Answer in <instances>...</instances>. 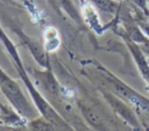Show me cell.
Wrapping results in <instances>:
<instances>
[{
	"mask_svg": "<svg viewBox=\"0 0 149 131\" xmlns=\"http://www.w3.org/2000/svg\"><path fill=\"white\" fill-rule=\"evenodd\" d=\"M16 32H17V35H20V37L23 39V43L29 48V50H30V52L33 53V56L35 57L36 61H37L41 66H43V67H45V68H50V66H49L48 52H47V50L44 49V46H42L37 39L30 37V36H27V35L23 34L22 31L16 30Z\"/></svg>",
	"mask_w": 149,
	"mask_h": 131,
	"instance_id": "cell-3",
	"label": "cell"
},
{
	"mask_svg": "<svg viewBox=\"0 0 149 131\" xmlns=\"http://www.w3.org/2000/svg\"><path fill=\"white\" fill-rule=\"evenodd\" d=\"M59 35L58 31L54 27H48L44 30V49L47 52H52L58 49L59 46Z\"/></svg>",
	"mask_w": 149,
	"mask_h": 131,
	"instance_id": "cell-5",
	"label": "cell"
},
{
	"mask_svg": "<svg viewBox=\"0 0 149 131\" xmlns=\"http://www.w3.org/2000/svg\"><path fill=\"white\" fill-rule=\"evenodd\" d=\"M0 89L2 94L7 97V100L10 102V104L14 107V109L20 112L21 116L24 118H33L35 117V111L26 96L23 95L20 86L10 78L8 77L3 70L0 68Z\"/></svg>",
	"mask_w": 149,
	"mask_h": 131,
	"instance_id": "cell-2",
	"label": "cell"
},
{
	"mask_svg": "<svg viewBox=\"0 0 149 131\" xmlns=\"http://www.w3.org/2000/svg\"><path fill=\"white\" fill-rule=\"evenodd\" d=\"M0 41L1 43L3 44V46L6 48L8 54L10 56V58L13 59V63H14V66L19 73V75L21 77L22 81L24 82V85L27 86L30 95H31V99L33 101L35 102L36 107L38 108V111L41 112V115L47 119L54 126L58 128V129H68L70 130V126L66 124V122L58 115V112L48 103V101L37 92V89L34 87L33 82L30 81L29 77H28V73L26 72V68L23 67L22 65V61L20 59V56L17 53V50L15 48V45L13 44V42L7 37V35L5 34V31L0 28Z\"/></svg>",
	"mask_w": 149,
	"mask_h": 131,
	"instance_id": "cell-1",
	"label": "cell"
},
{
	"mask_svg": "<svg viewBox=\"0 0 149 131\" xmlns=\"http://www.w3.org/2000/svg\"><path fill=\"white\" fill-rule=\"evenodd\" d=\"M0 118L7 123V124H13V125H23V121L16 115L13 110L8 109L6 105H2L0 103Z\"/></svg>",
	"mask_w": 149,
	"mask_h": 131,
	"instance_id": "cell-6",
	"label": "cell"
},
{
	"mask_svg": "<svg viewBox=\"0 0 149 131\" xmlns=\"http://www.w3.org/2000/svg\"><path fill=\"white\" fill-rule=\"evenodd\" d=\"M48 1L59 14H64L76 22L80 21V16L71 0H48Z\"/></svg>",
	"mask_w": 149,
	"mask_h": 131,
	"instance_id": "cell-4",
	"label": "cell"
},
{
	"mask_svg": "<svg viewBox=\"0 0 149 131\" xmlns=\"http://www.w3.org/2000/svg\"><path fill=\"white\" fill-rule=\"evenodd\" d=\"M21 1H22V2H24L26 5H29V1H28V0H21Z\"/></svg>",
	"mask_w": 149,
	"mask_h": 131,
	"instance_id": "cell-7",
	"label": "cell"
}]
</instances>
